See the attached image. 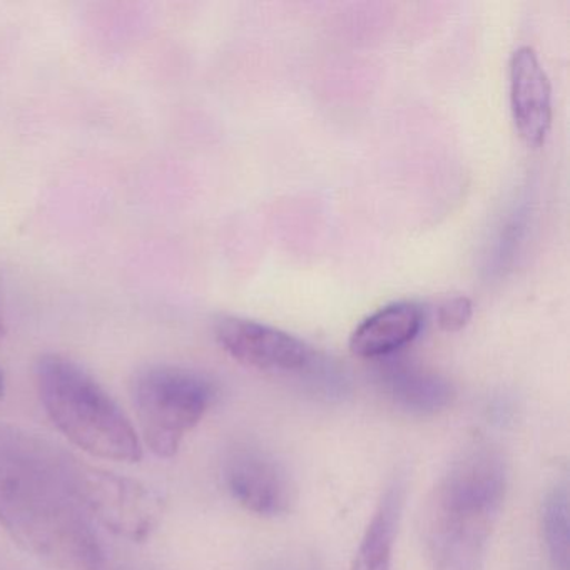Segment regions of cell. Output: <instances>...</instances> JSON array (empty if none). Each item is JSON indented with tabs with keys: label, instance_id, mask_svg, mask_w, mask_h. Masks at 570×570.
<instances>
[{
	"label": "cell",
	"instance_id": "cell-1",
	"mask_svg": "<svg viewBox=\"0 0 570 570\" xmlns=\"http://www.w3.org/2000/svg\"><path fill=\"white\" fill-rule=\"evenodd\" d=\"M0 525L51 569L105 567L95 520L79 495L78 462L9 426H0Z\"/></svg>",
	"mask_w": 570,
	"mask_h": 570
},
{
	"label": "cell",
	"instance_id": "cell-2",
	"mask_svg": "<svg viewBox=\"0 0 570 570\" xmlns=\"http://www.w3.org/2000/svg\"><path fill=\"white\" fill-rule=\"evenodd\" d=\"M507 483L502 452L483 436L466 440L423 509L422 540L430 570H483Z\"/></svg>",
	"mask_w": 570,
	"mask_h": 570
},
{
	"label": "cell",
	"instance_id": "cell-3",
	"mask_svg": "<svg viewBox=\"0 0 570 570\" xmlns=\"http://www.w3.org/2000/svg\"><path fill=\"white\" fill-rule=\"evenodd\" d=\"M39 399L56 429L98 459L136 463L141 439L105 386L68 356H41L36 365Z\"/></svg>",
	"mask_w": 570,
	"mask_h": 570
},
{
	"label": "cell",
	"instance_id": "cell-4",
	"mask_svg": "<svg viewBox=\"0 0 570 570\" xmlns=\"http://www.w3.org/2000/svg\"><path fill=\"white\" fill-rule=\"evenodd\" d=\"M131 393L146 446L159 459H171L216 392L212 380L196 370L153 365L136 373Z\"/></svg>",
	"mask_w": 570,
	"mask_h": 570
},
{
	"label": "cell",
	"instance_id": "cell-5",
	"mask_svg": "<svg viewBox=\"0 0 570 570\" xmlns=\"http://www.w3.org/2000/svg\"><path fill=\"white\" fill-rule=\"evenodd\" d=\"M78 487L92 520L116 535L142 542L161 520V499L138 480L78 463Z\"/></svg>",
	"mask_w": 570,
	"mask_h": 570
},
{
	"label": "cell",
	"instance_id": "cell-6",
	"mask_svg": "<svg viewBox=\"0 0 570 570\" xmlns=\"http://www.w3.org/2000/svg\"><path fill=\"white\" fill-rule=\"evenodd\" d=\"M215 336L233 360L258 372L285 375L312 363V350L302 340L253 320L223 316L216 322Z\"/></svg>",
	"mask_w": 570,
	"mask_h": 570
},
{
	"label": "cell",
	"instance_id": "cell-7",
	"mask_svg": "<svg viewBox=\"0 0 570 570\" xmlns=\"http://www.w3.org/2000/svg\"><path fill=\"white\" fill-rule=\"evenodd\" d=\"M225 483L236 503L256 515H283L295 500V487L285 466L256 446H238L229 453Z\"/></svg>",
	"mask_w": 570,
	"mask_h": 570
},
{
	"label": "cell",
	"instance_id": "cell-8",
	"mask_svg": "<svg viewBox=\"0 0 570 570\" xmlns=\"http://www.w3.org/2000/svg\"><path fill=\"white\" fill-rule=\"evenodd\" d=\"M510 108L523 141L539 148L552 126V89L546 69L529 46L510 59Z\"/></svg>",
	"mask_w": 570,
	"mask_h": 570
},
{
	"label": "cell",
	"instance_id": "cell-9",
	"mask_svg": "<svg viewBox=\"0 0 570 570\" xmlns=\"http://www.w3.org/2000/svg\"><path fill=\"white\" fill-rule=\"evenodd\" d=\"M423 325V313L409 302L392 303L363 320L350 336L356 358L376 360L412 343Z\"/></svg>",
	"mask_w": 570,
	"mask_h": 570
},
{
	"label": "cell",
	"instance_id": "cell-10",
	"mask_svg": "<svg viewBox=\"0 0 570 570\" xmlns=\"http://www.w3.org/2000/svg\"><path fill=\"white\" fill-rule=\"evenodd\" d=\"M405 482L395 479L379 500L350 570H393V550L405 505Z\"/></svg>",
	"mask_w": 570,
	"mask_h": 570
},
{
	"label": "cell",
	"instance_id": "cell-11",
	"mask_svg": "<svg viewBox=\"0 0 570 570\" xmlns=\"http://www.w3.org/2000/svg\"><path fill=\"white\" fill-rule=\"evenodd\" d=\"M382 383L395 405L420 415L445 410L455 399L453 386L445 379L405 363L386 366Z\"/></svg>",
	"mask_w": 570,
	"mask_h": 570
},
{
	"label": "cell",
	"instance_id": "cell-12",
	"mask_svg": "<svg viewBox=\"0 0 570 570\" xmlns=\"http://www.w3.org/2000/svg\"><path fill=\"white\" fill-rule=\"evenodd\" d=\"M542 530L547 552L556 570H569V495L566 485L547 493L542 507Z\"/></svg>",
	"mask_w": 570,
	"mask_h": 570
},
{
	"label": "cell",
	"instance_id": "cell-13",
	"mask_svg": "<svg viewBox=\"0 0 570 570\" xmlns=\"http://www.w3.org/2000/svg\"><path fill=\"white\" fill-rule=\"evenodd\" d=\"M473 315V305L466 296L446 299L439 308V325L443 332L456 333L469 325Z\"/></svg>",
	"mask_w": 570,
	"mask_h": 570
},
{
	"label": "cell",
	"instance_id": "cell-14",
	"mask_svg": "<svg viewBox=\"0 0 570 570\" xmlns=\"http://www.w3.org/2000/svg\"><path fill=\"white\" fill-rule=\"evenodd\" d=\"M4 392H6L4 375H2V372H0V400L4 399Z\"/></svg>",
	"mask_w": 570,
	"mask_h": 570
},
{
	"label": "cell",
	"instance_id": "cell-15",
	"mask_svg": "<svg viewBox=\"0 0 570 570\" xmlns=\"http://www.w3.org/2000/svg\"><path fill=\"white\" fill-rule=\"evenodd\" d=\"M6 330L4 325H2V322H0V336H4Z\"/></svg>",
	"mask_w": 570,
	"mask_h": 570
}]
</instances>
